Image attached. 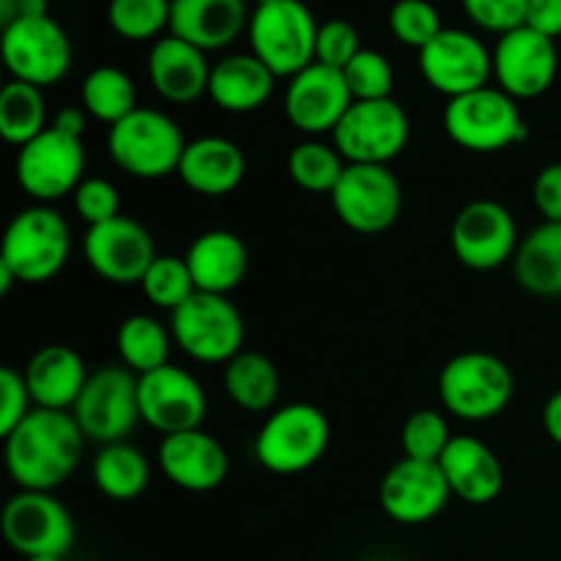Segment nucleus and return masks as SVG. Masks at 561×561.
Segmentation results:
<instances>
[{"mask_svg": "<svg viewBox=\"0 0 561 561\" xmlns=\"http://www.w3.org/2000/svg\"><path fill=\"white\" fill-rule=\"evenodd\" d=\"M85 447L71 411L33 409L20 427L3 438L5 471L20 491H49L77 471Z\"/></svg>", "mask_w": 561, "mask_h": 561, "instance_id": "nucleus-1", "label": "nucleus"}, {"mask_svg": "<svg viewBox=\"0 0 561 561\" xmlns=\"http://www.w3.org/2000/svg\"><path fill=\"white\" fill-rule=\"evenodd\" d=\"M513 394V370L488 351H463L438 373V398L444 411L463 422H488L504 414Z\"/></svg>", "mask_w": 561, "mask_h": 561, "instance_id": "nucleus-2", "label": "nucleus"}, {"mask_svg": "<svg viewBox=\"0 0 561 561\" xmlns=\"http://www.w3.org/2000/svg\"><path fill=\"white\" fill-rule=\"evenodd\" d=\"M444 129L455 146L474 153L504 151L529 137L518 102L499 85L449 99L444 107Z\"/></svg>", "mask_w": 561, "mask_h": 561, "instance_id": "nucleus-3", "label": "nucleus"}, {"mask_svg": "<svg viewBox=\"0 0 561 561\" xmlns=\"http://www.w3.org/2000/svg\"><path fill=\"white\" fill-rule=\"evenodd\" d=\"M184 131L170 118L151 107H137L115 126H110L107 151L124 173L142 181L168 179L179 173L184 157Z\"/></svg>", "mask_w": 561, "mask_h": 561, "instance_id": "nucleus-4", "label": "nucleus"}, {"mask_svg": "<svg viewBox=\"0 0 561 561\" xmlns=\"http://www.w3.org/2000/svg\"><path fill=\"white\" fill-rule=\"evenodd\" d=\"M71 252V230L53 206L36 203L22 208L9 222L0 247V263L14 272L20 283L42 285L58 277Z\"/></svg>", "mask_w": 561, "mask_h": 561, "instance_id": "nucleus-5", "label": "nucleus"}, {"mask_svg": "<svg viewBox=\"0 0 561 561\" xmlns=\"http://www.w3.org/2000/svg\"><path fill=\"white\" fill-rule=\"evenodd\" d=\"M329 416L312 403H288L272 411L255 438V458L272 474H301L327 455Z\"/></svg>", "mask_w": 561, "mask_h": 561, "instance_id": "nucleus-6", "label": "nucleus"}, {"mask_svg": "<svg viewBox=\"0 0 561 561\" xmlns=\"http://www.w3.org/2000/svg\"><path fill=\"white\" fill-rule=\"evenodd\" d=\"M318 22L301 0H274L255 5L250 16V53L277 77H294L316 64Z\"/></svg>", "mask_w": 561, "mask_h": 561, "instance_id": "nucleus-7", "label": "nucleus"}, {"mask_svg": "<svg viewBox=\"0 0 561 561\" xmlns=\"http://www.w3.org/2000/svg\"><path fill=\"white\" fill-rule=\"evenodd\" d=\"M175 345L203 365H228L244 351L247 327L239 307L219 294L197 290L175 312H170Z\"/></svg>", "mask_w": 561, "mask_h": 561, "instance_id": "nucleus-8", "label": "nucleus"}, {"mask_svg": "<svg viewBox=\"0 0 561 561\" xmlns=\"http://www.w3.org/2000/svg\"><path fill=\"white\" fill-rule=\"evenodd\" d=\"M3 64L11 80L49 88L64 80L71 69L69 33L53 16H16L3 25Z\"/></svg>", "mask_w": 561, "mask_h": 561, "instance_id": "nucleus-9", "label": "nucleus"}, {"mask_svg": "<svg viewBox=\"0 0 561 561\" xmlns=\"http://www.w3.org/2000/svg\"><path fill=\"white\" fill-rule=\"evenodd\" d=\"M409 137V113L394 99L354 102L332 131L334 148L348 164H389L405 151Z\"/></svg>", "mask_w": 561, "mask_h": 561, "instance_id": "nucleus-10", "label": "nucleus"}, {"mask_svg": "<svg viewBox=\"0 0 561 561\" xmlns=\"http://www.w3.org/2000/svg\"><path fill=\"white\" fill-rule=\"evenodd\" d=\"M71 416L85 438L96 444L126 442L140 420L137 376L124 365H104L91 373L85 389L77 398Z\"/></svg>", "mask_w": 561, "mask_h": 561, "instance_id": "nucleus-11", "label": "nucleus"}, {"mask_svg": "<svg viewBox=\"0 0 561 561\" xmlns=\"http://www.w3.org/2000/svg\"><path fill=\"white\" fill-rule=\"evenodd\" d=\"M0 529L20 557H66L75 546V518L49 491H16L5 502Z\"/></svg>", "mask_w": 561, "mask_h": 561, "instance_id": "nucleus-12", "label": "nucleus"}, {"mask_svg": "<svg viewBox=\"0 0 561 561\" xmlns=\"http://www.w3.org/2000/svg\"><path fill=\"white\" fill-rule=\"evenodd\" d=\"M85 148L82 137L47 126L38 137L16 153V181L36 203L60 201L75 195L77 186L85 181Z\"/></svg>", "mask_w": 561, "mask_h": 561, "instance_id": "nucleus-13", "label": "nucleus"}, {"mask_svg": "<svg viewBox=\"0 0 561 561\" xmlns=\"http://www.w3.org/2000/svg\"><path fill=\"white\" fill-rule=\"evenodd\" d=\"M455 257L474 272H496L518 252L520 236L513 211L504 203L480 197L455 214L449 228Z\"/></svg>", "mask_w": 561, "mask_h": 561, "instance_id": "nucleus-14", "label": "nucleus"}, {"mask_svg": "<svg viewBox=\"0 0 561 561\" xmlns=\"http://www.w3.org/2000/svg\"><path fill=\"white\" fill-rule=\"evenodd\" d=\"M329 197L340 222L365 236L392 228L403 208V186L389 164H348Z\"/></svg>", "mask_w": 561, "mask_h": 561, "instance_id": "nucleus-15", "label": "nucleus"}, {"mask_svg": "<svg viewBox=\"0 0 561 561\" xmlns=\"http://www.w3.org/2000/svg\"><path fill=\"white\" fill-rule=\"evenodd\" d=\"M140 420L162 436L197 431L208 414V398L203 383L190 370L175 365L137 376Z\"/></svg>", "mask_w": 561, "mask_h": 561, "instance_id": "nucleus-16", "label": "nucleus"}, {"mask_svg": "<svg viewBox=\"0 0 561 561\" xmlns=\"http://www.w3.org/2000/svg\"><path fill=\"white\" fill-rule=\"evenodd\" d=\"M420 71L433 91L447 99L491 85L493 49L480 36L460 27H444L427 47L420 49Z\"/></svg>", "mask_w": 561, "mask_h": 561, "instance_id": "nucleus-17", "label": "nucleus"}, {"mask_svg": "<svg viewBox=\"0 0 561 561\" xmlns=\"http://www.w3.org/2000/svg\"><path fill=\"white\" fill-rule=\"evenodd\" d=\"M82 252H85L88 266L113 285H140L148 266L159 255L153 236L137 219L124 217V214L88 228Z\"/></svg>", "mask_w": 561, "mask_h": 561, "instance_id": "nucleus-18", "label": "nucleus"}, {"mask_svg": "<svg viewBox=\"0 0 561 561\" xmlns=\"http://www.w3.org/2000/svg\"><path fill=\"white\" fill-rule=\"evenodd\" d=\"M557 42L526 25L502 33L493 47V80L515 102L542 96L557 80Z\"/></svg>", "mask_w": 561, "mask_h": 561, "instance_id": "nucleus-19", "label": "nucleus"}, {"mask_svg": "<svg viewBox=\"0 0 561 561\" xmlns=\"http://www.w3.org/2000/svg\"><path fill=\"white\" fill-rule=\"evenodd\" d=\"M381 510L389 520L403 526H422L438 518L453 499L442 466L403 458L383 474Z\"/></svg>", "mask_w": 561, "mask_h": 561, "instance_id": "nucleus-20", "label": "nucleus"}, {"mask_svg": "<svg viewBox=\"0 0 561 561\" xmlns=\"http://www.w3.org/2000/svg\"><path fill=\"white\" fill-rule=\"evenodd\" d=\"M354 96L348 91L343 71L323 64H310L290 77L285 91V115L307 137L332 135Z\"/></svg>", "mask_w": 561, "mask_h": 561, "instance_id": "nucleus-21", "label": "nucleus"}, {"mask_svg": "<svg viewBox=\"0 0 561 561\" xmlns=\"http://www.w3.org/2000/svg\"><path fill=\"white\" fill-rule=\"evenodd\" d=\"M157 463L175 488L190 493L217 491L230 471L228 449L203 427L162 436Z\"/></svg>", "mask_w": 561, "mask_h": 561, "instance_id": "nucleus-22", "label": "nucleus"}, {"mask_svg": "<svg viewBox=\"0 0 561 561\" xmlns=\"http://www.w3.org/2000/svg\"><path fill=\"white\" fill-rule=\"evenodd\" d=\"M148 80L164 102L192 104L208 96L211 64L201 47L170 33L157 38L148 53Z\"/></svg>", "mask_w": 561, "mask_h": 561, "instance_id": "nucleus-23", "label": "nucleus"}, {"mask_svg": "<svg viewBox=\"0 0 561 561\" xmlns=\"http://www.w3.org/2000/svg\"><path fill=\"white\" fill-rule=\"evenodd\" d=\"M453 496L471 507H482L502 496L504 466L485 442L474 436H455L438 460Z\"/></svg>", "mask_w": 561, "mask_h": 561, "instance_id": "nucleus-24", "label": "nucleus"}, {"mask_svg": "<svg viewBox=\"0 0 561 561\" xmlns=\"http://www.w3.org/2000/svg\"><path fill=\"white\" fill-rule=\"evenodd\" d=\"M247 0H173L170 33L203 53L225 49L250 27Z\"/></svg>", "mask_w": 561, "mask_h": 561, "instance_id": "nucleus-25", "label": "nucleus"}, {"mask_svg": "<svg viewBox=\"0 0 561 561\" xmlns=\"http://www.w3.org/2000/svg\"><path fill=\"white\" fill-rule=\"evenodd\" d=\"M22 376L36 409L71 411L91 373L85 370L82 356L69 345H44L31 356Z\"/></svg>", "mask_w": 561, "mask_h": 561, "instance_id": "nucleus-26", "label": "nucleus"}, {"mask_svg": "<svg viewBox=\"0 0 561 561\" xmlns=\"http://www.w3.org/2000/svg\"><path fill=\"white\" fill-rule=\"evenodd\" d=\"M247 175V157L228 137H197L186 142L179 164V179L192 192L206 197L230 195Z\"/></svg>", "mask_w": 561, "mask_h": 561, "instance_id": "nucleus-27", "label": "nucleus"}, {"mask_svg": "<svg viewBox=\"0 0 561 561\" xmlns=\"http://www.w3.org/2000/svg\"><path fill=\"white\" fill-rule=\"evenodd\" d=\"M184 257L195 288L203 294L228 296L244 283L247 268H250L244 239L233 230H206L192 241Z\"/></svg>", "mask_w": 561, "mask_h": 561, "instance_id": "nucleus-28", "label": "nucleus"}, {"mask_svg": "<svg viewBox=\"0 0 561 561\" xmlns=\"http://www.w3.org/2000/svg\"><path fill=\"white\" fill-rule=\"evenodd\" d=\"M277 75L252 53L225 55L211 66L208 99L225 113H255L272 99Z\"/></svg>", "mask_w": 561, "mask_h": 561, "instance_id": "nucleus-29", "label": "nucleus"}, {"mask_svg": "<svg viewBox=\"0 0 561 561\" xmlns=\"http://www.w3.org/2000/svg\"><path fill=\"white\" fill-rule=\"evenodd\" d=\"M515 283L531 296H561V222H542L520 239L513 257Z\"/></svg>", "mask_w": 561, "mask_h": 561, "instance_id": "nucleus-30", "label": "nucleus"}, {"mask_svg": "<svg viewBox=\"0 0 561 561\" xmlns=\"http://www.w3.org/2000/svg\"><path fill=\"white\" fill-rule=\"evenodd\" d=\"M93 482L99 493L113 502H135L151 482V463L146 453L129 442L104 444L93 458Z\"/></svg>", "mask_w": 561, "mask_h": 561, "instance_id": "nucleus-31", "label": "nucleus"}, {"mask_svg": "<svg viewBox=\"0 0 561 561\" xmlns=\"http://www.w3.org/2000/svg\"><path fill=\"white\" fill-rule=\"evenodd\" d=\"M225 392L239 409L263 414L272 411L279 398V370L268 356L257 351H241L225 365Z\"/></svg>", "mask_w": 561, "mask_h": 561, "instance_id": "nucleus-32", "label": "nucleus"}, {"mask_svg": "<svg viewBox=\"0 0 561 561\" xmlns=\"http://www.w3.org/2000/svg\"><path fill=\"white\" fill-rule=\"evenodd\" d=\"M170 343H173V332H168L157 318L142 316V312L126 318L115 337L121 365L129 367L135 376H146L157 367L170 365Z\"/></svg>", "mask_w": 561, "mask_h": 561, "instance_id": "nucleus-33", "label": "nucleus"}, {"mask_svg": "<svg viewBox=\"0 0 561 561\" xmlns=\"http://www.w3.org/2000/svg\"><path fill=\"white\" fill-rule=\"evenodd\" d=\"M47 129V99L42 88L11 80L0 91V135L5 142L22 148Z\"/></svg>", "mask_w": 561, "mask_h": 561, "instance_id": "nucleus-34", "label": "nucleus"}, {"mask_svg": "<svg viewBox=\"0 0 561 561\" xmlns=\"http://www.w3.org/2000/svg\"><path fill=\"white\" fill-rule=\"evenodd\" d=\"M82 110L102 124L115 126L137 110V88L118 66H96L82 80Z\"/></svg>", "mask_w": 561, "mask_h": 561, "instance_id": "nucleus-35", "label": "nucleus"}, {"mask_svg": "<svg viewBox=\"0 0 561 561\" xmlns=\"http://www.w3.org/2000/svg\"><path fill=\"white\" fill-rule=\"evenodd\" d=\"M348 162L334 148V142H323L318 137H307L294 146L288 157V173L301 190L316 195H332L334 186L343 179Z\"/></svg>", "mask_w": 561, "mask_h": 561, "instance_id": "nucleus-36", "label": "nucleus"}, {"mask_svg": "<svg viewBox=\"0 0 561 561\" xmlns=\"http://www.w3.org/2000/svg\"><path fill=\"white\" fill-rule=\"evenodd\" d=\"M170 11L173 0H110V27L126 42H148L162 38L159 33L170 31Z\"/></svg>", "mask_w": 561, "mask_h": 561, "instance_id": "nucleus-37", "label": "nucleus"}, {"mask_svg": "<svg viewBox=\"0 0 561 561\" xmlns=\"http://www.w3.org/2000/svg\"><path fill=\"white\" fill-rule=\"evenodd\" d=\"M140 288L151 305L170 312L179 310L186 299L197 294L186 257L175 255H157V261L148 266L146 277L140 279Z\"/></svg>", "mask_w": 561, "mask_h": 561, "instance_id": "nucleus-38", "label": "nucleus"}, {"mask_svg": "<svg viewBox=\"0 0 561 561\" xmlns=\"http://www.w3.org/2000/svg\"><path fill=\"white\" fill-rule=\"evenodd\" d=\"M447 420L438 414L436 409H420L405 420L403 433H400V444H403V455L411 460H427V463H438L442 455L447 453L449 442H453Z\"/></svg>", "mask_w": 561, "mask_h": 561, "instance_id": "nucleus-39", "label": "nucleus"}, {"mask_svg": "<svg viewBox=\"0 0 561 561\" xmlns=\"http://www.w3.org/2000/svg\"><path fill=\"white\" fill-rule=\"evenodd\" d=\"M348 91L354 102H376V99H392L394 69L389 58L378 49H359L354 60L343 69Z\"/></svg>", "mask_w": 561, "mask_h": 561, "instance_id": "nucleus-40", "label": "nucleus"}, {"mask_svg": "<svg viewBox=\"0 0 561 561\" xmlns=\"http://www.w3.org/2000/svg\"><path fill=\"white\" fill-rule=\"evenodd\" d=\"M389 31L400 44L420 53L444 31L442 14L431 0H394L389 9Z\"/></svg>", "mask_w": 561, "mask_h": 561, "instance_id": "nucleus-41", "label": "nucleus"}, {"mask_svg": "<svg viewBox=\"0 0 561 561\" xmlns=\"http://www.w3.org/2000/svg\"><path fill=\"white\" fill-rule=\"evenodd\" d=\"M359 33L348 20H327L318 27L316 60L323 66L343 71L359 55Z\"/></svg>", "mask_w": 561, "mask_h": 561, "instance_id": "nucleus-42", "label": "nucleus"}, {"mask_svg": "<svg viewBox=\"0 0 561 561\" xmlns=\"http://www.w3.org/2000/svg\"><path fill=\"white\" fill-rule=\"evenodd\" d=\"M75 211L88 228L110 222L121 214V195L107 179H85L75 190Z\"/></svg>", "mask_w": 561, "mask_h": 561, "instance_id": "nucleus-43", "label": "nucleus"}, {"mask_svg": "<svg viewBox=\"0 0 561 561\" xmlns=\"http://www.w3.org/2000/svg\"><path fill=\"white\" fill-rule=\"evenodd\" d=\"M460 3L477 27L499 36L524 25L529 9V0H460Z\"/></svg>", "mask_w": 561, "mask_h": 561, "instance_id": "nucleus-44", "label": "nucleus"}, {"mask_svg": "<svg viewBox=\"0 0 561 561\" xmlns=\"http://www.w3.org/2000/svg\"><path fill=\"white\" fill-rule=\"evenodd\" d=\"M36 409L25 376L14 367H0V438L9 436Z\"/></svg>", "mask_w": 561, "mask_h": 561, "instance_id": "nucleus-45", "label": "nucleus"}, {"mask_svg": "<svg viewBox=\"0 0 561 561\" xmlns=\"http://www.w3.org/2000/svg\"><path fill=\"white\" fill-rule=\"evenodd\" d=\"M537 211L542 214V222H561V162H551L537 173L531 186Z\"/></svg>", "mask_w": 561, "mask_h": 561, "instance_id": "nucleus-46", "label": "nucleus"}, {"mask_svg": "<svg viewBox=\"0 0 561 561\" xmlns=\"http://www.w3.org/2000/svg\"><path fill=\"white\" fill-rule=\"evenodd\" d=\"M524 25L557 42L561 36V0H529Z\"/></svg>", "mask_w": 561, "mask_h": 561, "instance_id": "nucleus-47", "label": "nucleus"}, {"mask_svg": "<svg viewBox=\"0 0 561 561\" xmlns=\"http://www.w3.org/2000/svg\"><path fill=\"white\" fill-rule=\"evenodd\" d=\"M85 118H88V113L82 107H64L55 113L53 126L55 129L66 131V135H71V137H82V131H85Z\"/></svg>", "mask_w": 561, "mask_h": 561, "instance_id": "nucleus-48", "label": "nucleus"}, {"mask_svg": "<svg viewBox=\"0 0 561 561\" xmlns=\"http://www.w3.org/2000/svg\"><path fill=\"white\" fill-rule=\"evenodd\" d=\"M542 427H546L548 438L561 447V389L546 400V409H542Z\"/></svg>", "mask_w": 561, "mask_h": 561, "instance_id": "nucleus-49", "label": "nucleus"}, {"mask_svg": "<svg viewBox=\"0 0 561 561\" xmlns=\"http://www.w3.org/2000/svg\"><path fill=\"white\" fill-rule=\"evenodd\" d=\"M49 0H20V16H47Z\"/></svg>", "mask_w": 561, "mask_h": 561, "instance_id": "nucleus-50", "label": "nucleus"}, {"mask_svg": "<svg viewBox=\"0 0 561 561\" xmlns=\"http://www.w3.org/2000/svg\"><path fill=\"white\" fill-rule=\"evenodd\" d=\"M20 16V0H0V22L9 25Z\"/></svg>", "mask_w": 561, "mask_h": 561, "instance_id": "nucleus-51", "label": "nucleus"}, {"mask_svg": "<svg viewBox=\"0 0 561 561\" xmlns=\"http://www.w3.org/2000/svg\"><path fill=\"white\" fill-rule=\"evenodd\" d=\"M14 283H20V279L14 277V272H11L9 266H5V263H0V296H5L11 290V285Z\"/></svg>", "mask_w": 561, "mask_h": 561, "instance_id": "nucleus-52", "label": "nucleus"}, {"mask_svg": "<svg viewBox=\"0 0 561 561\" xmlns=\"http://www.w3.org/2000/svg\"><path fill=\"white\" fill-rule=\"evenodd\" d=\"M25 561H66V557H33V559H25Z\"/></svg>", "mask_w": 561, "mask_h": 561, "instance_id": "nucleus-53", "label": "nucleus"}, {"mask_svg": "<svg viewBox=\"0 0 561 561\" xmlns=\"http://www.w3.org/2000/svg\"><path fill=\"white\" fill-rule=\"evenodd\" d=\"M255 5H266V3H274V0H252Z\"/></svg>", "mask_w": 561, "mask_h": 561, "instance_id": "nucleus-54", "label": "nucleus"}]
</instances>
